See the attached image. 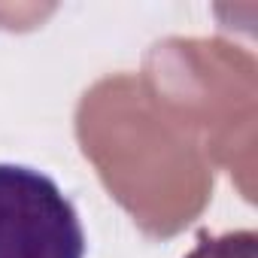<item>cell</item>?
<instances>
[{
    "label": "cell",
    "instance_id": "obj_2",
    "mask_svg": "<svg viewBox=\"0 0 258 258\" xmlns=\"http://www.w3.org/2000/svg\"><path fill=\"white\" fill-rule=\"evenodd\" d=\"M185 258H258V234L252 228L204 237Z\"/></svg>",
    "mask_w": 258,
    "mask_h": 258
},
{
    "label": "cell",
    "instance_id": "obj_1",
    "mask_svg": "<svg viewBox=\"0 0 258 258\" xmlns=\"http://www.w3.org/2000/svg\"><path fill=\"white\" fill-rule=\"evenodd\" d=\"M0 258H85L73 201L25 164H0Z\"/></svg>",
    "mask_w": 258,
    "mask_h": 258
}]
</instances>
